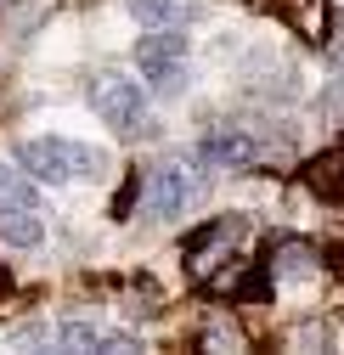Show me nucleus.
Wrapping results in <instances>:
<instances>
[{"instance_id": "nucleus-8", "label": "nucleus", "mask_w": 344, "mask_h": 355, "mask_svg": "<svg viewBox=\"0 0 344 355\" xmlns=\"http://www.w3.org/2000/svg\"><path fill=\"white\" fill-rule=\"evenodd\" d=\"M57 344H68V349H136L130 333H113V327L79 322V316H68V322L57 327Z\"/></svg>"}, {"instance_id": "nucleus-3", "label": "nucleus", "mask_w": 344, "mask_h": 355, "mask_svg": "<svg viewBox=\"0 0 344 355\" xmlns=\"http://www.w3.org/2000/svg\"><path fill=\"white\" fill-rule=\"evenodd\" d=\"M136 68H141V79L153 85L158 96H181L187 91V34L181 28H153V34H141V46H136Z\"/></svg>"}, {"instance_id": "nucleus-7", "label": "nucleus", "mask_w": 344, "mask_h": 355, "mask_svg": "<svg viewBox=\"0 0 344 355\" xmlns=\"http://www.w3.org/2000/svg\"><path fill=\"white\" fill-rule=\"evenodd\" d=\"M124 6H130V17L147 23V28H187L203 12V0H124Z\"/></svg>"}, {"instance_id": "nucleus-1", "label": "nucleus", "mask_w": 344, "mask_h": 355, "mask_svg": "<svg viewBox=\"0 0 344 355\" xmlns=\"http://www.w3.org/2000/svg\"><path fill=\"white\" fill-rule=\"evenodd\" d=\"M91 107L102 113L108 130H119L124 141H147L153 136V102H147L141 85L130 73H119V68H108V73L91 79Z\"/></svg>"}, {"instance_id": "nucleus-6", "label": "nucleus", "mask_w": 344, "mask_h": 355, "mask_svg": "<svg viewBox=\"0 0 344 355\" xmlns=\"http://www.w3.org/2000/svg\"><path fill=\"white\" fill-rule=\"evenodd\" d=\"M40 214H46L40 203L0 198V243H12V248H34L40 237H46V220H40Z\"/></svg>"}, {"instance_id": "nucleus-10", "label": "nucleus", "mask_w": 344, "mask_h": 355, "mask_svg": "<svg viewBox=\"0 0 344 355\" xmlns=\"http://www.w3.org/2000/svg\"><path fill=\"white\" fill-rule=\"evenodd\" d=\"M271 271H277V277H311V271H316V254H311L305 243H282Z\"/></svg>"}, {"instance_id": "nucleus-2", "label": "nucleus", "mask_w": 344, "mask_h": 355, "mask_svg": "<svg viewBox=\"0 0 344 355\" xmlns=\"http://www.w3.org/2000/svg\"><path fill=\"white\" fill-rule=\"evenodd\" d=\"M17 164L34 181L62 187V181H79V175H102L108 158L96 147H85V141H68V136H34V141L17 147Z\"/></svg>"}, {"instance_id": "nucleus-4", "label": "nucleus", "mask_w": 344, "mask_h": 355, "mask_svg": "<svg viewBox=\"0 0 344 355\" xmlns=\"http://www.w3.org/2000/svg\"><path fill=\"white\" fill-rule=\"evenodd\" d=\"M192 198H198V175H192L187 164H158V169L147 175V198H141V209H147L153 220H175Z\"/></svg>"}, {"instance_id": "nucleus-9", "label": "nucleus", "mask_w": 344, "mask_h": 355, "mask_svg": "<svg viewBox=\"0 0 344 355\" xmlns=\"http://www.w3.org/2000/svg\"><path fill=\"white\" fill-rule=\"evenodd\" d=\"M237 237V220H214V226L203 232V237H192V277H209L214 271V265H221V259H214V254H226V243Z\"/></svg>"}, {"instance_id": "nucleus-5", "label": "nucleus", "mask_w": 344, "mask_h": 355, "mask_svg": "<svg viewBox=\"0 0 344 355\" xmlns=\"http://www.w3.org/2000/svg\"><path fill=\"white\" fill-rule=\"evenodd\" d=\"M203 164H214V169H248V164H260V136L254 130H243V124H214L209 136H203Z\"/></svg>"}]
</instances>
